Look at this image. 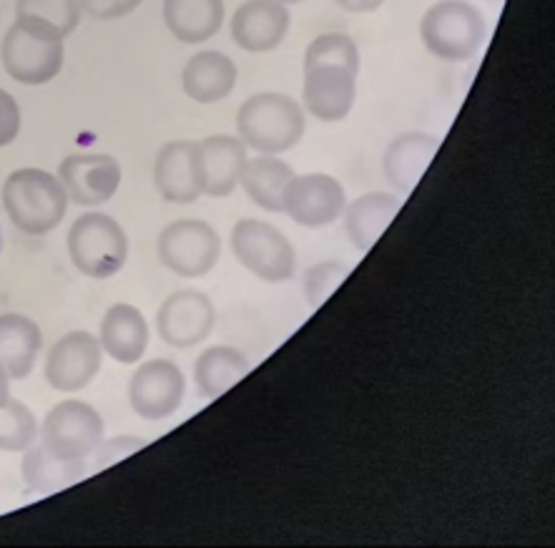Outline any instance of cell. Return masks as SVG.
<instances>
[{"label": "cell", "instance_id": "cell-8", "mask_svg": "<svg viewBox=\"0 0 555 548\" xmlns=\"http://www.w3.org/2000/svg\"><path fill=\"white\" fill-rule=\"evenodd\" d=\"M66 49L63 41L38 36L34 30L13 23L0 43V61L5 74L23 86H41L61 74Z\"/></svg>", "mask_w": 555, "mask_h": 548}, {"label": "cell", "instance_id": "cell-14", "mask_svg": "<svg viewBox=\"0 0 555 548\" xmlns=\"http://www.w3.org/2000/svg\"><path fill=\"white\" fill-rule=\"evenodd\" d=\"M55 177L66 189L68 202L91 209L114 200L121 187V164L108 154H70L63 158Z\"/></svg>", "mask_w": 555, "mask_h": 548}, {"label": "cell", "instance_id": "cell-21", "mask_svg": "<svg viewBox=\"0 0 555 548\" xmlns=\"http://www.w3.org/2000/svg\"><path fill=\"white\" fill-rule=\"evenodd\" d=\"M43 349V332L21 313L0 315V368L11 380H26Z\"/></svg>", "mask_w": 555, "mask_h": 548}, {"label": "cell", "instance_id": "cell-12", "mask_svg": "<svg viewBox=\"0 0 555 548\" xmlns=\"http://www.w3.org/2000/svg\"><path fill=\"white\" fill-rule=\"evenodd\" d=\"M347 206L345 187L322 171L295 174L284 192L282 214L307 229H322L343 217Z\"/></svg>", "mask_w": 555, "mask_h": 548}, {"label": "cell", "instance_id": "cell-16", "mask_svg": "<svg viewBox=\"0 0 555 548\" xmlns=\"http://www.w3.org/2000/svg\"><path fill=\"white\" fill-rule=\"evenodd\" d=\"M247 146L240 137L217 133L196 141V164H199V184L202 194L224 200L232 196L240 187L244 164H247Z\"/></svg>", "mask_w": 555, "mask_h": 548}, {"label": "cell", "instance_id": "cell-25", "mask_svg": "<svg viewBox=\"0 0 555 548\" xmlns=\"http://www.w3.org/2000/svg\"><path fill=\"white\" fill-rule=\"evenodd\" d=\"M292 177H295V169L287 162H282L280 156L259 154L257 158H247L240 187L259 209L282 214L284 192H287Z\"/></svg>", "mask_w": 555, "mask_h": 548}, {"label": "cell", "instance_id": "cell-22", "mask_svg": "<svg viewBox=\"0 0 555 548\" xmlns=\"http://www.w3.org/2000/svg\"><path fill=\"white\" fill-rule=\"evenodd\" d=\"M236 86V66L227 53L199 51L181 71V89L196 103L224 101Z\"/></svg>", "mask_w": 555, "mask_h": 548}, {"label": "cell", "instance_id": "cell-2", "mask_svg": "<svg viewBox=\"0 0 555 548\" xmlns=\"http://www.w3.org/2000/svg\"><path fill=\"white\" fill-rule=\"evenodd\" d=\"M0 200L13 227L28 237L51 234L68 212V196L59 177L36 166L15 169L5 179Z\"/></svg>", "mask_w": 555, "mask_h": 548}, {"label": "cell", "instance_id": "cell-9", "mask_svg": "<svg viewBox=\"0 0 555 548\" xmlns=\"http://www.w3.org/2000/svg\"><path fill=\"white\" fill-rule=\"evenodd\" d=\"M360 68L347 63L309 61L305 63L302 109L324 124H337L352 114Z\"/></svg>", "mask_w": 555, "mask_h": 548}, {"label": "cell", "instance_id": "cell-20", "mask_svg": "<svg viewBox=\"0 0 555 548\" xmlns=\"http://www.w3.org/2000/svg\"><path fill=\"white\" fill-rule=\"evenodd\" d=\"M400 209V196H395L390 192H370L357 196V200L352 204H347L343 212L347 240H350L360 252H370L377 244L379 237L387 232V227L392 225V219L398 217Z\"/></svg>", "mask_w": 555, "mask_h": 548}, {"label": "cell", "instance_id": "cell-7", "mask_svg": "<svg viewBox=\"0 0 555 548\" xmlns=\"http://www.w3.org/2000/svg\"><path fill=\"white\" fill-rule=\"evenodd\" d=\"M38 438L53 456L66 460H89L99 443L106 438V425L91 403L63 400L53 405L49 416L43 418L41 428H38Z\"/></svg>", "mask_w": 555, "mask_h": 548}, {"label": "cell", "instance_id": "cell-32", "mask_svg": "<svg viewBox=\"0 0 555 548\" xmlns=\"http://www.w3.org/2000/svg\"><path fill=\"white\" fill-rule=\"evenodd\" d=\"M21 131V109L11 93L0 89V146L13 144Z\"/></svg>", "mask_w": 555, "mask_h": 548}, {"label": "cell", "instance_id": "cell-26", "mask_svg": "<svg viewBox=\"0 0 555 548\" xmlns=\"http://www.w3.org/2000/svg\"><path fill=\"white\" fill-rule=\"evenodd\" d=\"M23 481L36 494H59V490L74 486L89 473L86 460H66L53 456L46 446H30L23 450L21 463Z\"/></svg>", "mask_w": 555, "mask_h": 548}, {"label": "cell", "instance_id": "cell-10", "mask_svg": "<svg viewBox=\"0 0 555 548\" xmlns=\"http://www.w3.org/2000/svg\"><path fill=\"white\" fill-rule=\"evenodd\" d=\"M184 395L186 378L177 362L156 357V360L141 362L133 370L129 383V403L139 418L152 420V423L171 418L184 403Z\"/></svg>", "mask_w": 555, "mask_h": 548}, {"label": "cell", "instance_id": "cell-18", "mask_svg": "<svg viewBox=\"0 0 555 548\" xmlns=\"http://www.w3.org/2000/svg\"><path fill=\"white\" fill-rule=\"evenodd\" d=\"M149 340H152V332H149L144 313L129 302H116L101 317L99 343L111 360L121 365L141 362V357L146 355Z\"/></svg>", "mask_w": 555, "mask_h": 548}, {"label": "cell", "instance_id": "cell-34", "mask_svg": "<svg viewBox=\"0 0 555 548\" xmlns=\"http://www.w3.org/2000/svg\"><path fill=\"white\" fill-rule=\"evenodd\" d=\"M11 398V378L5 375V370L0 368V405Z\"/></svg>", "mask_w": 555, "mask_h": 548}, {"label": "cell", "instance_id": "cell-15", "mask_svg": "<svg viewBox=\"0 0 555 548\" xmlns=\"http://www.w3.org/2000/svg\"><path fill=\"white\" fill-rule=\"evenodd\" d=\"M292 13L280 0H247L232 15V38L242 51L269 53L289 34Z\"/></svg>", "mask_w": 555, "mask_h": 548}, {"label": "cell", "instance_id": "cell-31", "mask_svg": "<svg viewBox=\"0 0 555 548\" xmlns=\"http://www.w3.org/2000/svg\"><path fill=\"white\" fill-rule=\"evenodd\" d=\"M144 0H81V11L96 21H118L131 15Z\"/></svg>", "mask_w": 555, "mask_h": 548}, {"label": "cell", "instance_id": "cell-3", "mask_svg": "<svg viewBox=\"0 0 555 548\" xmlns=\"http://www.w3.org/2000/svg\"><path fill=\"white\" fill-rule=\"evenodd\" d=\"M488 23L467 0H438L420 18V41L442 61H467L482 49Z\"/></svg>", "mask_w": 555, "mask_h": 548}, {"label": "cell", "instance_id": "cell-17", "mask_svg": "<svg viewBox=\"0 0 555 548\" xmlns=\"http://www.w3.org/2000/svg\"><path fill=\"white\" fill-rule=\"evenodd\" d=\"M154 187L164 202L192 204L202 196L196 141L177 139L158 149L154 164Z\"/></svg>", "mask_w": 555, "mask_h": 548}, {"label": "cell", "instance_id": "cell-1", "mask_svg": "<svg viewBox=\"0 0 555 548\" xmlns=\"http://www.w3.org/2000/svg\"><path fill=\"white\" fill-rule=\"evenodd\" d=\"M307 118L302 103L287 93L261 91L254 93L236 111V133L242 144L257 154L280 156L302 141Z\"/></svg>", "mask_w": 555, "mask_h": 548}, {"label": "cell", "instance_id": "cell-4", "mask_svg": "<svg viewBox=\"0 0 555 548\" xmlns=\"http://www.w3.org/2000/svg\"><path fill=\"white\" fill-rule=\"evenodd\" d=\"M68 254L81 275L108 280L129 259V234L108 214L86 212L68 229Z\"/></svg>", "mask_w": 555, "mask_h": 548}, {"label": "cell", "instance_id": "cell-13", "mask_svg": "<svg viewBox=\"0 0 555 548\" xmlns=\"http://www.w3.org/2000/svg\"><path fill=\"white\" fill-rule=\"evenodd\" d=\"M103 349L96 335L86 330H74L63 335L46 355L43 378L53 391L78 393L99 375Z\"/></svg>", "mask_w": 555, "mask_h": 548}, {"label": "cell", "instance_id": "cell-5", "mask_svg": "<svg viewBox=\"0 0 555 548\" xmlns=\"http://www.w3.org/2000/svg\"><path fill=\"white\" fill-rule=\"evenodd\" d=\"M240 265L269 284L287 282L297 272V252L289 237L261 219H240L229 237Z\"/></svg>", "mask_w": 555, "mask_h": 548}, {"label": "cell", "instance_id": "cell-19", "mask_svg": "<svg viewBox=\"0 0 555 548\" xmlns=\"http://www.w3.org/2000/svg\"><path fill=\"white\" fill-rule=\"evenodd\" d=\"M440 149V139L425 131H408L395 137L383 154V174L387 184L400 194H410L430 169L435 154Z\"/></svg>", "mask_w": 555, "mask_h": 548}, {"label": "cell", "instance_id": "cell-29", "mask_svg": "<svg viewBox=\"0 0 555 548\" xmlns=\"http://www.w3.org/2000/svg\"><path fill=\"white\" fill-rule=\"evenodd\" d=\"M350 272L352 267L347 265V262H337V259L317 262V265L309 267L302 277V292H305L307 305L312 309H320L324 302L335 295V290L347 280V277H350Z\"/></svg>", "mask_w": 555, "mask_h": 548}, {"label": "cell", "instance_id": "cell-27", "mask_svg": "<svg viewBox=\"0 0 555 548\" xmlns=\"http://www.w3.org/2000/svg\"><path fill=\"white\" fill-rule=\"evenodd\" d=\"M81 15V0H15V23L55 41H66Z\"/></svg>", "mask_w": 555, "mask_h": 548}, {"label": "cell", "instance_id": "cell-28", "mask_svg": "<svg viewBox=\"0 0 555 548\" xmlns=\"http://www.w3.org/2000/svg\"><path fill=\"white\" fill-rule=\"evenodd\" d=\"M38 438V420L26 403L8 398L0 405V450L23 453Z\"/></svg>", "mask_w": 555, "mask_h": 548}, {"label": "cell", "instance_id": "cell-11", "mask_svg": "<svg viewBox=\"0 0 555 548\" xmlns=\"http://www.w3.org/2000/svg\"><path fill=\"white\" fill-rule=\"evenodd\" d=\"M217 322V307L199 290H179L162 302L156 313L158 337L173 349H192L206 343Z\"/></svg>", "mask_w": 555, "mask_h": 548}, {"label": "cell", "instance_id": "cell-33", "mask_svg": "<svg viewBox=\"0 0 555 548\" xmlns=\"http://www.w3.org/2000/svg\"><path fill=\"white\" fill-rule=\"evenodd\" d=\"M347 13H375L385 5V0H335Z\"/></svg>", "mask_w": 555, "mask_h": 548}, {"label": "cell", "instance_id": "cell-23", "mask_svg": "<svg viewBox=\"0 0 555 548\" xmlns=\"http://www.w3.org/2000/svg\"><path fill=\"white\" fill-rule=\"evenodd\" d=\"M162 15L177 41L196 46L219 34L227 11L224 0H164Z\"/></svg>", "mask_w": 555, "mask_h": 548}, {"label": "cell", "instance_id": "cell-24", "mask_svg": "<svg viewBox=\"0 0 555 548\" xmlns=\"http://www.w3.org/2000/svg\"><path fill=\"white\" fill-rule=\"evenodd\" d=\"M251 370L249 357L232 345H211L196 357L194 362V383L204 400H214L219 395L247 378Z\"/></svg>", "mask_w": 555, "mask_h": 548}, {"label": "cell", "instance_id": "cell-35", "mask_svg": "<svg viewBox=\"0 0 555 548\" xmlns=\"http://www.w3.org/2000/svg\"><path fill=\"white\" fill-rule=\"evenodd\" d=\"M280 3H284V5H292V3H302V0H280Z\"/></svg>", "mask_w": 555, "mask_h": 548}, {"label": "cell", "instance_id": "cell-30", "mask_svg": "<svg viewBox=\"0 0 555 548\" xmlns=\"http://www.w3.org/2000/svg\"><path fill=\"white\" fill-rule=\"evenodd\" d=\"M146 446L144 438H137V435H118V438L101 441L99 448L91 453V463L86 460L89 471H103V468H111L118 460L133 456V453Z\"/></svg>", "mask_w": 555, "mask_h": 548}, {"label": "cell", "instance_id": "cell-6", "mask_svg": "<svg viewBox=\"0 0 555 548\" xmlns=\"http://www.w3.org/2000/svg\"><path fill=\"white\" fill-rule=\"evenodd\" d=\"M156 252L169 272L184 280H199L217 267L221 237L204 219H177L158 232Z\"/></svg>", "mask_w": 555, "mask_h": 548}]
</instances>
